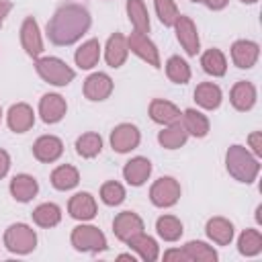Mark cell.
<instances>
[{
    "mask_svg": "<svg viewBox=\"0 0 262 262\" xmlns=\"http://www.w3.org/2000/svg\"><path fill=\"white\" fill-rule=\"evenodd\" d=\"M260 57V45L250 39H239L231 45V59L239 70H250Z\"/></svg>",
    "mask_w": 262,
    "mask_h": 262,
    "instance_id": "12",
    "label": "cell"
},
{
    "mask_svg": "<svg viewBox=\"0 0 262 262\" xmlns=\"http://www.w3.org/2000/svg\"><path fill=\"white\" fill-rule=\"evenodd\" d=\"M10 10H12V2H8V0H0V27H2V23H4V18L8 16Z\"/></svg>",
    "mask_w": 262,
    "mask_h": 262,
    "instance_id": "43",
    "label": "cell"
},
{
    "mask_svg": "<svg viewBox=\"0 0 262 262\" xmlns=\"http://www.w3.org/2000/svg\"><path fill=\"white\" fill-rule=\"evenodd\" d=\"M100 59V43L98 39H88L86 43H82L76 53H74V61L80 70H92Z\"/></svg>",
    "mask_w": 262,
    "mask_h": 262,
    "instance_id": "26",
    "label": "cell"
},
{
    "mask_svg": "<svg viewBox=\"0 0 262 262\" xmlns=\"http://www.w3.org/2000/svg\"><path fill=\"white\" fill-rule=\"evenodd\" d=\"M182 250L186 254V260H190V262H217V258H219L217 252L213 250V246L199 242V239L188 242Z\"/></svg>",
    "mask_w": 262,
    "mask_h": 262,
    "instance_id": "35",
    "label": "cell"
},
{
    "mask_svg": "<svg viewBox=\"0 0 262 262\" xmlns=\"http://www.w3.org/2000/svg\"><path fill=\"white\" fill-rule=\"evenodd\" d=\"M100 201L108 207H117L125 201V188L117 180H108L100 186Z\"/></svg>",
    "mask_w": 262,
    "mask_h": 262,
    "instance_id": "38",
    "label": "cell"
},
{
    "mask_svg": "<svg viewBox=\"0 0 262 262\" xmlns=\"http://www.w3.org/2000/svg\"><path fill=\"white\" fill-rule=\"evenodd\" d=\"M4 246L12 254H29L37 248V233L27 223H12L4 231Z\"/></svg>",
    "mask_w": 262,
    "mask_h": 262,
    "instance_id": "4",
    "label": "cell"
},
{
    "mask_svg": "<svg viewBox=\"0 0 262 262\" xmlns=\"http://www.w3.org/2000/svg\"><path fill=\"white\" fill-rule=\"evenodd\" d=\"M129 55V45H127V37L121 35V33H113L106 41V47H104V59L111 68H121L125 63Z\"/></svg>",
    "mask_w": 262,
    "mask_h": 262,
    "instance_id": "21",
    "label": "cell"
},
{
    "mask_svg": "<svg viewBox=\"0 0 262 262\" xmlns=\"http://www.w3.org/2000/svg\"><path fill=\"white\" fill-rule=\"evenodd\" d=\"M117 260H131V262H135V256L133 254H119Z\"/></svg>",
    "mask_w": 262,
    "mask_h": 262,
    "instance_id": "45",
    "label": "cell"
},
{
    "mask_svg": "<svg viewBox=\"0 0 262 262\" xmlns=\"http://www.w3.org/2000/svg\"><path fill=\"white\" fill-rule=\"evenodd\" d=\"M190 2H203V0H190Z\"/></svg>",
    "mask_w": 262,
    "mask_h": 262,
    "instance_id": "47",
    "label": "cell"
},
{
    "mask_svg": "<svg viewBox=\"0 0 262 262\" xmlns=\"http://www.w3.org/2000/svg\"><path fill=\"white\" fill-rule=\"evenodd\" d=\"M237 252L242 256H258L262 252V233L258 229H244L237 237Z\"/></svg>",
    "mask_w": 262,
    "mask_h": 262,
    "instance_id": "34",
    "label": "cell"
},
{
    "mask_svg": "<svg viewBox=\"0 0 262 262\" xmlns=\"http://www.w3.org/2000/svg\"><path fill=\"white\" fill-rule=\"evenodd\" d=\"M0 119H2V111H0Z\"/></svg>",
    "mask_w": 262,
    "mask_h": 262,
    "instance_id": "48",
    "label": "cell"
},
{
    "mask_svg": "<svg viewBox=\"0 0 262 262\" xmlns=\"http://www.w3.org/2000/svg\"><path fill=\"white\" fill-rule=\"evenodd\" d=\"M229 102L235 111H250L254 104H256V86L252 82H246V80H239L233 84L231 92H229Z\"/></svg>",
    "mask_w": 262,
    "mask_h": 262,
    "instance_id": "18",
    "label": "cell"
},
{
    "mask_svg": "<svg viewBox=\"0 0 262 262\" xmlns=\"http://www.w3.org/2000/svg\"><path fill=\"white\" fill-rule=\"evenodd\" d=\"M164 260H178V262H188L186 260V254H184V250H178V248H170V250H166L164 252Z\"/></svg>",
    "mask_w": 262,
    "mask_h": 262,
    "instance_id": "41",
    "label": "cell"
},
{
    "mask_svg": "<svg viewBox=\"0 0 262 262\" xmlns=\"http://www.w3.org/2000/svg\"><path fill=\"white\" fill-rule=\"evenodd\" d=\"M31 215H33V221L39 227H45V229L55 227L61 221V209L55 203H41Z\"/></svg>",
    "mask_w": 262,
    "mask_h": 262,
    "instance_id": "31",
    "label": "cell"
},
{
    "mask_svg": "<svg viewBox=\"0 0 262 262\" xmlns=\"http://www.w3.org/2000/svg\"><path fill=\"white\" fill-rule=\"evenodd\" d=\"M70 217L78 221H90L96 217V201L90 192H76L68 203Z\"/></svg>",
    "mask_w": 262,
    "mask_h": 262,
    "instance_id": "17",
    "label": "cell"
},
{
    "mask_svg": "<svg viewBox=\"0 0 262 262\" xmlns=\"http://www.w3.org/2000/svg\"><path fill=\"white\" fill-rule=\"evenodd\" d=\"M205 231L209 239L215 242L217 246H227L233 239V223L225 217H211L205 225Z\"/></svg>",
    "mask_w": 262,
    "mask_h": 262,
    "instance_id": "23",
    "label": "cell"
},
{
    "mask_svg": "<svg viewBox=\"0 0 262 262\" xmlns=\"http://www.w3.org/2000/svg\"><path fill=\"white\" fill-rule=\"evenodd\" d=\"M66 111H68L66 98L59 94H45L39 100V115H41L43 123H47V125L59 123L66 117Z\"/></svg>",
    "mask_w": 262,
    "mask_h": 262,
    "instance_id": "15",
    "label": "cell"
},
{
    "mask_svg": "<svg viewBox=\"0 0 262 262\" xmlns=\"http://www.w3.org/2000/svg\"><path fill=\"white\" fill-rule=\"evenodd\" d=\"M6 123H8L10 131L25 133V131H29L35 125V113H33V108L27 102H16V104H12L8 108Z\"/></svg>",
    "mask_w": 262,
    "mask_h": 262,
    "instance_id": "16",
    "label": "cell"
},
{
    "mask_svg": "<svg viewBox=\"0 0 262 262\" xmlns=\"http://www.w3.org/2000/svg\"><path fill=\"white\" fill-rule=\"evenodd\" d=\"M166 76L174 84H186L190 80V66L180 55H172L166 61Z\"/></svg>",
    "mask_w": 262,
    "mask_h": 262,
    "instance_id": "37",
    "label": "cell"
},
{
    "mask_svg": "<svg viewBox=\"0 0 262 262\" xmlns=\"http://www.w3.org/2000/svg\"><path fill=\"white\" fill-rule=\"evenodd\" d=\"M201 66H203V70L209 74V76H213V78H221V76H225V72H227V59H225V55H223V51L221 49H207L203 55H201Z\"/></svg>",
    "mask_w": 262,
    "mask_h": 262,
    "instance_id": "29",
    "label": "cell"
},
{
    "mask_svg": "<svg viewBox=\"0 0 262 262\" xmlns=\"http://www.w3.org/2000/svg\"><path fill=\"white\" fill-rule=\"evenodd\" d=\"M70 242L74 246V250L78 252H104L106 250V237L104 233L94 227V225H78L72 229V235H70Z\"/></svg>",
    "mask_w": 262,
    "mask_h": 262,
    "instance_id": "5",
    "label": "cell"
},
{
    "mask_svg": "<svg viewBox=\"0 0 262 262\" xmlns=\"http://www.w3.org/2000/svg\"><path fill=\"white\" fill-rule=\"evenodd\" d=\"M127 16L133 25L135 31L139 33H149V14L143 4V0H127Z\"/></svg>",
    "mask_w": 262,
    "mask_h": 262,
    "instance_id": "32",
    "label": "cell"
},
{
    "mask_svg": "<svg viewBox=\"0 0 262 262\" xmlns=\"http://www.w3.org/2000/svg\"><path fill=\"white\" fill-rule=\"evenodd\" d=\"M242 2H244V4H256L258 0H242Z\"/></svg>",
    "mask_w": 262,
    "mask_h": 262,
    "instance_id": "46",
    "label": "cell"
},
{
    "mask_svg": "<svg viewBox=\"0 0 262 262\" xmlns=\"http://www.w3.org/2000/svg\"><path fill=\"white\" fill-rule=\"evenodd\" d=\"M35 70L41 80L53 86H68L76 78V72L59 57H37Z\"/></svg>",
    "mask_w": 262,
    "mask_h": 262,
    "instance_id": "3",
    "label": "cell"
},
{
    "mask_svg": "<svg viewBox=\"0 0 262 262\" xmlns=\"http://www.w3.org/2000/svg\"><path fill=\"white\" fill-rule=\"evenodd\" d=\"M151 174V162L143 156H137V158H131L125 166H123V178L127 180V184L131 186H141L145 184V180L149 178Z\"/></svg>",
    "mask_w": 262,
    "mask_h": 262,
    "instance_id": "20",
    "label": "cell"
},
{
    "mask_svg": "<svg viewBox=\"0 0 262 262\" xmlns=\"http://www.w3.org/2000/svg\"><path fill=\"white\" fill-rule=\"evenodd\" d=\"M182 117L180 108L176 104H172L170 100H164V98H154L149 102V119L158 125H172V123H178Z\"/></svg>",
    "mask_w": 262,
    "mask_h": 262,
    "instance_id": "19",
    "label": "cell"
},
{
    "mask_svg": "<svg viewBox=\"0 0 262 262\" xmlns=\"http://www.w3.org/2000/svg\"><path fill=\"white\" fill-rule=\"evenodd\" d=\"M156 231H158V235L164 242H176V239H180V235H182L184 229H182V223H180L178 217H174V215H162L156 221Z\"/></svg>",
    "mask_w": 262,
    "mask_h": 262,
    "instance_id": "33",
    "label": "cell"
},
{
    "mask_svg": "<svg viewBox=\"0 0 262 262\" xmlns=\"http://www.w3.org/2000/svg\"><path fill=\"white\" fill-rule=\"evenodd\" d=\"M127 45H129V51H133V53H135L139 59H143L147 66H151V68H162L160 51H158L156 43H154L145 33L133 31V33L127 37Z\"/></svg>",
    "mask_w": 262,
    "mask_h": 262,
    "instance_id": "7",
    "label": "cell"
},
{
    "mask_svg": "<svg viewBox=\"0 0 262 262\" xmlns=\"http://www.w3.org/2000/svg\"><path fill=\"white\" fill-rule=\"evenodd\" d=\"M154 6H156V14H158L160 23L164 27H174L176 18L180 16L176 2L174 0H154Z\"/></svg>",
    "mask_w": 262,
    "mask_h": 262,
    "instance_id": "39",
    "label": "cell"
},
{
    "mask_svg": "<svg viewBox=\"0 0 262 262\" xmlns=\"http://www.w3.org/2000/svg\"><path fill=\"white\" fill-rule=\"evenodd\" d=\"M225 166L227 172L237 180V182H246L252 184L258 174H260V162L258 158L244 145H231L225 154Z\"/></svg>",
    "mask_w": 262,
    "mask_h": 262,
    "instance_id": "2",
    "label": "cell"
},
{
    "mask_svg": "<svg viewBox=\"0 0 262 262\" xmlns=\"http://www.w3.org/2000/svg\"><path fill=\"white\" fill-rule=\"evenodd\" d=\"M180 123L186 129V133L192 135V137H205L209 133V127H211L209 119L196 108H186L180 117Z\"/></svg>",
    "mask_w": 262,
    "mask_h": 262,
    "instance_id": "27",
    "label": "cell"
},
{
    "mask_svg": "<svg viewBox=\"0 0 262 262\" xmlns=\"http://www.w3.org/2000/svg\"><path fill=\"white\" fill-rule=\"evenodd\" d=\"M76 151L82 158H94L102 151V137L94 131H86L76 139Z\"/></svg>",
    "mask_w": 262,
    "mask_h": 262,
    "instance_id": "36",
    "label": "cell"
},
{
    "mask_svg": "<svg viewBox=\"0 0 262 262\" xmlns=\"http://www.w3.org/2000/svg\"><path fill=\"white\" fill-rule=\"evenodd\" d=\"M203 2H205V6L211 8V10H221V8L227 6L229 0H203Z\"/></svg>",
    "mask_w": 262,
    "mask_h": 262,
    "instance_id": "44",
    "label": "cell"
},
{
    "mask_svg": "<svg viewBox=\"0 0 262 262\" xmlns=\"http://www.w3.org/2000/svg\"><path fill=\"white\" fill-rule=\"evenodd\" d=\"M174 31H176V39L182 45V49L188 55H196L201 49V39H199V31H196V25L192 23V18L180 14L174 23Z\"/></svg>",
    "mask_w": 262,
    "mask_h": 262,
    "instance_id": "8",
    "label": "cell"
},
{
    "mask_svg": "<svg viewBox=\"0 0 262 262\" xmlns=\"http://www.w3.org/2000/svg\"><path fill=\"white\" fill-rule=\"evenodd\" d=\"M178 199H180V184L172 176L158 178L149 188V201H151V205H156L160 209L174 207L178 203Z\"/></svg>",
    "mask_w": 262,
    "mask_h": 262,
    "instance_id": "6",
    "label": "cell"
},
{
    "mask_svg": "<svg viewBox=\"0 0 262 262\" xmlns=\"http://www.w3.org/2000/svg\"><path fill=\"white\" fill-rule=\"evenodd\" d=\"M39 192V182L31 174H16L10 180V194L18 203H29Z\"/></svg>",
    "mask_w": 262,
    "mask_h": 262,
    "instance_id": "22",
    "label": "cell"
},
{
    "mask_svg": "<svg viewBox=\"0 0 262 262\" xmlns=\"http://www.w3.org/2000/svg\"><path fill=\"white\" fill-rule=\"evenodd\" d=\"M188 139V133L186 129L182 127V123H172V125H166V129H162L158 133V143L166 149H178L186 143Z\"/></svg>",
    "mask_w": 262,
    "mask_h": 262,
    "instance_id": "28",
    "label": "cell"
},
{
    "mask_svg": "<svg viewBox=\"0 0 262 262\" xmlns=\"http://www.w3.org/2000/svg\"><path fill=\"white\" fill-rule=\"evenodd\" d=\"M127 246L141 258V260H145V262H154V260H158L160 258V248H158V242L154 239V237H149V235H145V231H141V233H137V235H133L129 242H127Z\"/></svg>",
    "mask_w": 262,
    "mask_h": 262,
    "instance_id": "25",
    "label": "cell"
},
{
    "mask_svg": "<svg viewBox=\"0 0 262 262\" xmlns=\"http://www.w3.org/2000/svg\"><path fill=\"white\" fill-rule=\"evenodd\" d=\"M20 45L25 49V53L33 59H37L43 53V39H41V31L39 25L33 16H27L20 25Z\"/></svg>",
    "mask_w": 262,
    "mask_h": 262,
    "instance_id": "10",
    "label": "cell"
},
{
    "mask_svg": "<svg viewBox=\"0 0 262 262\" xmlns=\"http://www.w3.org/2000/svg\"><path fill=\"white\" fill-rule=\"evenodd\" d=\"M113 92V80L104 72H94L84 80V96L88 100H106Z\"/></svg>",
    "mask_w": 262,
    "mask_h": 262,
    "instance_id": "13",
    "label": "cell"
},
{
    "mask_svg": "<svg viewBox=\"0 0 262 262\" xmlns=\"http://www.w3.org/2000/svg\"><path fill=\"white\" fill-rule=\"evenodd\" d=\"M92 25L90 12L82 4H63L55 10V14L47 23V37L53 45L66 47L74 45L88 33Z\"/></svg>",
    "mask_w": 262,
    "mask_h": 262,
    "instance_id": "1",
    "label": "cell"
},
{
    "mask_svg": "<svg viewBox=\"0 0 262 262\" xmlns=\"http://www.w3.org/2000/svg\"><path fill=\"white\" fill-rule=\"evenodd\" d=\"M194 100L201 108L205 111H215L219 108L221 100H223V92L217 84L213 82H201L196 88H194Z\"/></svg>",
    "mask_w": 262,
    "mask_h": 262,
    "instance_id": "24",
    "label": "cell"
},
{
    "mask_svg": "<svg viewBox=\"0 0 262 262\" xmlns=\"http://www.w3.org/2000/svg\"><path fill=\"white\" fill-rule=\"evenodd\" d=\"M78 182H80V172L70 164L57 166L51 172V186L57 190H72L74 186H78Z\"/></svg>",
    "mask_w": 262,
    "mask_h": 262,
    "instance_id": "30",
    "label": "cell"
},
{
    "mask_svg": "<svg viewBox=\"0 0 262 262\" xmlns=\"http://www.w3.org/2000/svg\"><path fill=\"white\" fill-rule=\"evenodd\" d=\"M8 170H10V156L6 149L0 147V180L8 174Z\"/></svg>",
    "mask_w": 262,
    "mask_h": 262,
    "instance_id": "42",
    "label": "cell"
},
{
    "mask_svg": "<svg viewBox=\"0 0 262 262\" xmlns=\"http://www.w3.org/2000/svg\"><path fill=\"white\" fill-rule=\"evenodd\" d=\"M145 229V225H143V219L137 215V213H133V211H123V213H119L117 217H115V221H113V233L117 235V239H121V242H129L133 235H137V233H141Z\"/></svg>",
    "mask_w": 262,
    "mask_h": 262,
    "instance_id": "11",
    "label": "cell"
},
{
    "mask_svg": "<svg viewBox=\"0 0 262 262\" xmlns=\"http://www.w3.org/2000/svg\"><path fill=\"white\" fill-rule=\"evenodd\" d=\"M248 143H250V147H252V154H254L256 158H260V156H262V131L250 133V135H248Z\"/></svg>",
    "mask_w": 262,
    "mask_h": 262,
    "instance_id": "40",
    "label": "cell"
},
{
    "mask_svg": "<svg viewBox=\"0 0 262 262\" xmlns=\"http://www.w3.org/2000/svg\"><path fill=\"white\" fill-rule=\"evenodd\" d=\"M141 141V133L131 123H121L111 131V147L117 154H129Z\"/></svg>",
    "mask_w": 262,
    "mask_h": 262,
    "instance_id": "9",
    "label": "cell"
},
{
    "mask_svg": "<svg viewBox=\"0 0 262 262\" xmlns=\"http://www.w3.org/2000/svg\"><path fill=\"white\" fill-rule=\"evenodd\" d=\"M61 154H63V143L55 135H41L33 143V156L43 164H51V162L59 160Z\"/></svg>",
    "mask_w": 262,
    "mask_h": 262,
    "instance_id": "14",
    "label": "cell"
}]
</instances>
